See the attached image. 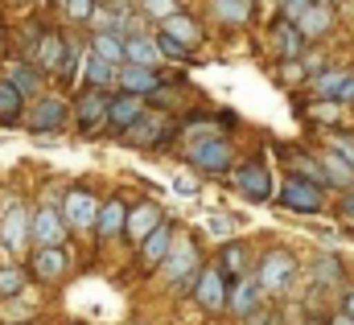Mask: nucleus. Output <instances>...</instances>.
Instances as JSON below:
<instances>
[{"instance_id":"1","label":"nucleus","mask_w":354,"mask_h":325,"mask_svg":"<svg viewBox=\"0 0 354 325\" xmlns=\"http://www.w3.org/2000/svg\"><path fill=\"white\" fill-rule=\"evenodd\" d=\"M280 206L284 210H301V214H317L326 206V185L301 177V173H288L284 189H280Z\"/></svg>"},{"instance_id":"2","label":"nucleus","mask_w":354,"mask_h":325,"mask_svg":"<svg viewBox=\"0 0 354 325\" xmlns=\"http://www.w3.org/2000/svg\"><path fill=\"white\" fill-rule=\"evenodd\" d=\"M292 276H297V259H292L288 251H272L256 280H260L264 292H284V288L292 284Z\"/></svg>"},{"instance_id":"3","label":"nucleus","mask_w":354,"mask_h":325,"mask_svg":"<svg viewBox=\"0 0 354 325\" xmlns=\"http://www.w3.org/2000/svg\"><path fill=\"white\" fill-rule=\"evenodd\" d=\"M189 161H194V169H202V173H227L231 161H235V153H231L227 140H198L189 149Z\"/></svg>"},{"instance_id":"4","label":"nucleus","mask_w":354,"mask_h":325,"mask_svg":"<svg viewBox=\"0 0 354 325\" xmlns=\"http://www.w3.org/2000/svg\"><path fill=\"white\" fill-rule=\"evenodd\" d=\"M66 103L62 99H54V95H41L37 99V107L29 111V128L33 132H62L66 128Z\"/></svg>"},{"instance_id":"5","label":"nucleus","mask_w":354,"mask_h":325,"mask_svg":"<svg viewBox=\"0 0 354 325\" xmlns=\"http://www.w3.org/2000/svg\"><path fill=\"white\" fill-rule=\"evenodd\" d=\"M235 181H239V189H243L252 202H268V198H272V177H268V165L260 161V157L248 161V165H239Z\"/></svg>"},{"instance_id":"6","label":"nucleus","mask_w":354,"mask_h":325,"mask_svg":"<svg viewBox=\"0 0 354 325\" xmlns=\"http://www.w3.org/2000/svg\"><path fill=\"white\" fill-rule=\"evenodd\" d=\"M71 227H79V231H91L95 227V219H99V202H95V194L91 189H71L66 194V214H62Z\"/></svg>"},{"instance_id":"7","label":"nucleus","mask_w":354,"mask_h":325,"mask_svg":"<svg viewBox=\"0 0 354 325\" xmlns=\"http://www.w3.org/2000/svg\"><path fill=\"white\" fill-rule=\"evenodd\" d=\"M25 239H29V214H25L21 202H12V206L0 214V243L8 247V251H21Z\"/></svg>"},{"instance_id":"8","label":"nucleus","mask_w":354,"mask_h":325,"mask_svg":"<svg viewBox=\"0 0 354 325\" xmlns=\"http://www.w3.org/2000/svg\"><path fill=\"white\" fill-rule=\"evenodd\" d=\"M29 235H33L41 247H62V239H66V219H62L54 206H46V210H37V214H33Z\"/></svg>"},{"instance_id":"9","label":"nucleus","mask_w":354,"mask_h":325,"mask_svg":"<svg viewBox=\"0 0 354 325\" xmlns=\"http://www.w3.org/2000/svg\"><path fill=\"white\" fill-rule=\"evenodd\" d=\"M231 284H227V276L218 272V268H206L202 272V280H198V305L202 309H210V313H218V309H227V292Z\"/></svg>"},{"instance_id":"10","label":"nucleus","mask_w":354,"mask_h":325,"mask_svg":"<svg viewBox=\"0 0 354 325\" xmlns=\"http://www.w3.org/2000/svg\"><path fill=\"white\" fill-rule=\"evenodd\" d=\"M161 206H153V202H140L136 210H128V223H124V235L128 239H136V243H145L157 227H161Z\"/></svg>"},{"instance_id":"11","label":"nucleus","mask_w":354,"mask_h":325,"mask_svg":"<svg viewBox=\"0 0 354 325\" xmlns=\"http://www.w3.org/2000/svg\"><path fill=\"white\" fill-rule=\"evenodd\" d=\"M165 272H169V280H177L181 288L194 284V276H202V272H198V247L181 243L177 251H169V255H165Z\"/></svg>"},{"instance_id":"12","label":"nucleus","mask_w":354,"mask_h":325,"mask_svg":"<svg viewBox=\"0 0 354 325\" xmlns=\"http://www.w3.org/2000/svg\"><path fill=\"white\" fill-rule=\"evenodd\" d=\"M66 41H62V33L58 29H46L41 33V41H37V66L41 71H58L62 75V66H66Z\"/></svg>"},{"instance_id":"13","label":"nucleus","mask_w":354,"mask_h":325,"mask_svg":"<svg viewBox=\"0 0 354 325\" xmlns=\"http://www.w3.org/2000/svg\"><path fill=\"white\" fill-rule=\"evenodd\" d=\"M169 243H174V223L169 219H161V227L140 243V259H145V268H157V263H165V255H169Z\"/></svg>"},{"instance_id":"14","label":"nucleus","mask_w":354,"mask_h":325,"mask_svg":"<svg viewBox=\"0 0 354 325\" xmlns=\"http://www.w3.org/2000/svg\"><path fill=\"white\" fill-rule=\"evenodd\" d=\"M124 223H128V206H124V198H111V202L99 206L95 231H99V239H115V235L124 231Z\"/></svg>"},{"instance_id":"15","label":"nucleus","mask_w":354,"mask_h":325,"mask_svg":"<svg viewBox=\"0 0 354 325\" xmlns=\"http://www.w3.org/2000/svg\"><path fill=\"white\" fill-rule=\"evenodd\" d=\"M161 33H165L169 41H177L181 50H189V46L202 41V25H198L194 17H185V12H177V17H169V21H161Z\"/></svg>"},{"instance_id":"16","label":"nucleus","mask_w":354,"mask_h":325,"mask_svg":"<svg viewBox=\"0 0 354 325\" xmlns=\"http://www.w3.org/2000/svg\"><path fill=\"white\" fill-rule=\"evenodd\" d=\"M334 29V12L326 8V4H313L301 21H297V33H301V41H317V37H326Z\"/></svg>"},{"instance_id":"17","label":"nucleus","mask_w":354,"mask_h":325,"mask_svg":"<svg viewBox=\"0 0 354 325\" xmlns=\"http://www.w3.org/2000/svg\"><path fill=\"white\" fill-rule=\"evenodd\" d=\"M140 111H145V103H140L136 95H120V99L107 103V124H111V128H132V124L140 120Z\"/></svg>"},{"instance_id":"18","label":"nucleus","mask_w":354,"mask_h":325,"mask_svg":"<svg viewBox=\"0 0 354 325\" xmlns=\"http://www.w3.org/2000/svg\"><path fill=\"white\" fill-rule=\"evenodd\" d=\"M107 103H111L107 91H87V95L79 99V128H95V124H103V120H107Z\"/></svg>"},{"instance_id":"19","label":"nucleus","mask_w":354,"mask_h":325,"mask_svg":"<svg viewBox=\"0 0 354 325\" xmlns=\"http://www.w3.org/2000/svg\"><path fill=\"white\" fill-rule=\"evenodd\" d=\"M260 292H264V288H260V280H256V276H243V280H239V288L227 297V305H231L235 313L252 317V313H256V305H260Z\"/></svg>"},{"instance_id":"20","label":"nucleus","mask_w":354,"mask_h":325,"mask_svg":"<svg viewBox=\"0 0 354 325\" xmlns=\"http://www.w3.org/2000/svg\"><path fill=\"white\" fill-rule=\"evenodd\" d=\"M124 58L132 62V66H140V71H153L157 66V41H149V37H128L124 41Z\"/></svg>"},{"instance_id":"21","label":"nucleus","mask_w":354,"mask_h":325,"mask_svg":"<svg viewBox=\"0 0 354 325\" xmlns=\"http://www.w3.org/2000/svg\"><path fill=\"white\" fill-rule=\"evenodd\" d=\"M33 268H37V276H41V280H58V276L71 268V255H66L62 247H41Z\"/></svg>"},{"instance_id":"22","label":"nucleus","mask_w":354,"mask_h":325,"mask_svg":"<svg viewBox=\"0 0 354 325\" xmlns=\"http://www.w3.org/2000/svg\"><path fill=\"white\" fill-rule=\"evenodd\" d=\"M120 82H124V91L128 95H149V91H161V79L153 75V71H140V66H128V71H120Z\"/></svg>"},{"instance_id":"23","label":"nucleus","mask_w":354,"mask_h":325,"mask_svg":"<svg viewBox=\"0 0 354 325\" xmlns=\"http://www.w3.org/2000/svg\"><path fill=\"white\" fill-rule=\"evenodd\" d=\"M223 276H227V284L235 280V276H243L248 272V247L243 243H231V247H223V255H218V263H214Z\"/></svg>"},{"instance_id":"24","label":"nucleus","mask_w":354,"mask_h":325,"mask_svg":"<svg viewBox=\"0 0 354 325\" xmlns=\"http://www.w3.org/2000/svg\"><path fill=\"white\" fill-rule=\"evenodd\" d=\"M25 111V95L12 82H0V124H17Z\"/></svg>"},{"instance_id":"25","label":"nucleus","mask_w":354,"mask_h":325,"mask_svg":"<svg viewBox=\"0 0 354 325\" xmlns=\"http://www.w3.org/2000/svg\"><path fill=\"white\" fill-rule=\"evenodd\" d=\"M317 165H322V173H326V185H330V181H338V185H351V181H354V169L342 161L334 149H330V153H322V161H317Z\"/></svg>"},{"instance_id":"26","label":"nucleus","mask_w":354,"mask_h":325,"mask_svg":"<svg viewBox=\"0 0 354 325\" xmlns=\"http://www.w3.org/2000/svg\"><path fill=\"white\" fill-rule=\"evenodd\" d=\"M95 58H103L107 66L124 62V41H115L111 33H95Z\"/></svg>"},{"instance_id":"27","label":"nucleus","mask_w":354,"mask_h":325,"mask_svg":"<svg viewBox=\"0 0 354 325\" xmlns=\"http://www.w3.org/2000/svg\"><path fill=\"white\" fill-rule=\"evenodd\" d=\"M111 79H115V66H107L103 58H95V54H91V62H87L91 91H107V86H111Z\"/></svg>"},{"instance_id":"28","label":"nucleus","mask_w":354,"mask_h":325,"mask_svg":"<svg viewBox=\"0 0 354 325\" xmlns=\"http://www.w3.org/2000/svg\"><path fill=\"white\" fill-rule=\"evenodd\" d=\"M248 8H252L248 0H218V4H214V12H218L223 21H231V25L248 21Z\"/></svg>"},{"instance_id":"29","label":"nucleus","mask_w":354,"mask_h":325,"mask_svg":"<svg viewBox=\"0 0 354 325\" xmlns=\"http://www.w3.org/2000/svg\"><path fill=\"white\" fill-rule=\"evenodd\" d=\"M25 288V272L21 268H0V297H17Z\"/></svg>"},{"instance_id":"30","label":"nucleus","mask_w":354,"mask_h":325,"mask_svg":"<svg viewBox=\"0 0 354 325\" xmlns=\"http://www.w3.org/2000/svg\"><path fill=\"white\" fill-rule=\"evenodd\" d=\"M317 280H326V284H342V263H338V255H326V259L317 263Z\"/></svg>"},{"instance_id":"31","label":"nucleus","mask_w":354,"mask_h":325,"mask_svg":"<svg viewBox=\"0 0 354 325\" xmlns=\"http://www.w3.org/2000/svg\"><path fill=\"white\" fill-rule=\"evenodd\" d=\"M8 82H12L21 95H37V91H41V82H37V75H33V71H17Z\"/></svg>"},{"instance_id":"32","label":"nucleus","mask_w":354,"mask_h":325,"mask_svg":"<svg viewBox=\"0 0 354 325\" xmlns=\"http://www.w3.org/2000/svg\"><path fill=\"white\" fill-rule=\"evenodd\" d=\"M342 82H346V75H322V79H317V95H322V99H338Z\"/></svg>"},{"instance_id":"33","label":"nucleus","mask_w":354,"mask_h":325,"mask_svg":"<svg viewBox=\"0 0 354 325\" xmlns=\"http://www.w3.org/2000/svg\"><path fill=\"white\" fill-rule=\"evenodd\" d=\"M145 12L169 21V17H177V0H145Z\"/></svg>"},{"instance_id":"34","label":"nucleus","mask_w":354,"mask_h":325,"mask_svg":"<svg viewBox=\"0 0 354 325\" xmlns=\"http://www.w3.org/2000/svg\"><path fill=\"white\" fill-rule=\"evenodd\" d=\"M66 8H71V17H75V21H91L95 0H66Z\"/></svg>"},{"instance_id":"35","label":"nucleus","mask_w":354,"mask_h":325,"mask_svg":"<svg viewBox=\"0 0 354 325\" xmlns=\"http://www.w3.org/2000/svg\"><path fill=\"white\" fill-rule=\"evenodd\" d=\"M280 50H284V58H292V54L301 50V33H297V29H284V33H280Z\"/></svg>"},{"instance_id":"36","label":"nucleus","mask_w":354,"mask_h":325,"mask_svg":"<svg viewBox=\"0 0 354 325\" xmlns=\"http://www.w3.org/2000/svg\"><path fill=\"white\" fill-rule=\"evenodd\" d=\"M309 8H313L309 0H284V21H301Z\"/></svg>"},{"instance_id":"37","label":"nucleus","mask_w":354,"mask_h":325,"mask_svg":"<svg viewBox=\"0 0 354 325\" xmlns=\"http://www.w3.org/2000/svg\"><path fill=\"white\" fill-rule=\"evenodd\" d=\"M157 54H169V58H185V50H181L177 41H169L165 33H157Z\"/></svg>"},{"instance_id":"38","label":"nucleus","mask_w":354,"mask_h":325,"mask_svg":"<svg viewBox=\"0 0 354 325\" xmlns=\"http://www.w3.org/2000/svg\"><path fill=\"white\" fill-rule=\"evenodd\" d=\"M174 185H177V194H181V198H194V194H198V185H194L189 177H177Z\"/></svg>"},{"instance_id":"39","label":"nucleus","mask_w":354,"mask_h":325,"mask_svg":"<svg viewBox=\"0 0 354 325\" xmlns=\"http://www.w3.org/2000/svg\"><path fill=\"white\" fill-rule=\"evenodd\" d=\"M248 325H280V317H276V313H252Z\"/></svg>"},{"instance_id":"40","label":"nucleus","mask_w":354,"mask_h":325,"mask_svg":"<svg viewBox=\"0 0 354 325\" xmlns=\"http://www.w3.org/2000/svg\"><path fill=\"white\" fill-rule=\"evenodd\" d=\"M210 231L214 235H231V219H210Z\"/></svg>"},{"instance_id":"41","label":"nucleus","mask_w":354,"mask_h":325,"mask_svg":"<svg viewBox=\"0 0 354 325\" xmlns=\"http://www.w3.org/2000/svg\"><path fill=\"white\" fill-rule=\"evenodd\" d=\"M338 103H354V79L342 82V91H338Z\"/></svg>"},{"instance_id":"42","label":"nucleus","mask_w":354,"mask_h":325,"mask_svg":"<svg viewBox=\"0 0 354 325\" xmlns=\"http://www.w3.org/2000/svg\"><path fill=\"white\" fill-rule=\"evenodd\" d=\"M342 214H346V219H354V194H346V202H342Z\"/></svg>"},{"instance_id":"43","label":"nucleus","mask_w":354,"mask_h":325,"mask_svg":"<svg viewBox=\"0 0 354 325\" xmlns=\"http://www.w3.org/2000/svg\"><path fill=\"white\" fill-rule=\"evenodd\" d=\"M330 325H354V317H351V313H338V317H334Z\"/></svg>"},{"instance_id":"44","label":"nucleus","mask_w":354,"mask_h":325,"mask_svg":"<svg viewBox=\"0 0 354 325\" xmlns=\"http://www.w3.org/2000/svg\"><path fill=\"white\" fill-rule=\"evenodd\" d=\"M346 313H351V317H354V292H351V297H346Z\"/></svg>"},{"instance_id":"45","label":"nucleus","mask_w":354,"mask_h":325,"mask_svg":"<svg viewBox=\"0 0 354 325\" xmlns=\"http://www.w3.org/2000/svg\"><path fill=\"white\" fill-rule=\"evenodd\" d=\"M309 325H322V322H309Z\"/></svg>"},{"instance_id":"46","label":"nucleus","mask_w":354,"mask_h":325,"mask_svg":"<svg viewBox=\"0 0 354 325\" xmlns=\"http://www.w3.org/2000/svg\"><path fill=\"white\" fill-rule=\"evenodd\" d=\"M317 4H326V0H317Z\"/></svg>"},{"instance_id":"47","label":"nucleus","mask_w":354,"mask_h":325,"mask_svg":"<svg viewBox=\"0 0 354 325\" xmlns=\"http://www.w3.org/2000/svg\"><path fill=\"white\" fill-rule=\"evenodd\" d=\"M136 325H145V322H136Z\"/></svg>"}]
</instances>
